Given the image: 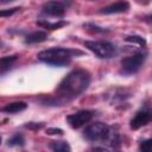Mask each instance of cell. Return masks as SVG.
I'll list each match as a JSON object with an SVG mask.
<instances>
[{
	"label": "cell",
	"instance_id": "obj_1",
	"mask_svg": "<svg viewBox=\"0 0 152 152\" xmlns=\"http://www.w3.org/2000/svg\"><path fill=\"white\" fill-rule=\"evenodd\" d=\"M90 84V74L83 69L69 72L58 84L55 91V97L49 102L53 104H62L78 97Z\"/></svg>",
	"mask_w": 152,
	"mask_h": 152
},
{
	"label": "cell",
	"instance_id": "obj_2",
	"mask_svg": "<svg viewBox=\"0 0 152 152\" xmlns=\"http://www.w3.org/2000/svg\"><path fill=\"white\" fill-rule=\"evenodd\" d=\"M82 53L83 52L80 50H74L69 48H51V49L40 51L37 55V58L40 62L46 63L49 65L65 66L71 62L74 56L82 55Z\"/></svg>",
	"mask_w": 152,
	"mask_h": 152
},
{
	"label": "cell",
	"instance_id": "obj_3",
	"mask_svg": "<svg viewBox=\"0 0 152 152\" xmlns=\"http://www.w3.org/2000/svg\"><path fill=\"white\" fill-rule=\"evenodd\" d=\"M110 127L104 122H94L86 127L83 138L88 141H104L110 137Z\"/></svg>",
	"mask_w": 152,
	"mask_h": 152
},
{
	"label": "cell",
	"instance_id": "obj_4",
	"mask_svg": "<svg viewBox=\"0 0 152 152\" xmlns=\"http://www.w3.org/2000/svg\"><path fill=\"white\" fill-rule=\"evenodd\" d=\"M84 46L93 53H95V56H97L99 58H112L118 53V48L109 42L88 40L84 43Z\"/></svg>",
	"mask_w": 152,
	"mask_h": 152
},
{
	"label": "cell",
	"instance_id": "obj_5",
	"mask_svg": "<svg viewBox=\"0 0 152 152\" xmlns=\"http://www.w3.org/2000/svg\"><path fill=\"white\" fill-rule=\"evenodd\" d=\"M146 59V53L145 52H138L132 56H128L124 59H121V72L125 75H133L139 71L141 65L144 64Z\"/></svg>",
	"mask_w": 152,
	"mask_h": 152
},
{
	"label": "cell",
	"instance_id": "obj_6",
	"mask_svg": "<svg viewBox=\"0 0 152 152\" xmlns=\"http://www.w3.org/2000/svg\"><path fill=\"white\" fill-rule=\"evenodd\" d=\"M94 115V112L91 110H88V109H83V110H78L76 113H72V114H69L66 116V122L69 124L70 127L72 128H80L82 127L83 125L88 124L91 118Z\"/></svg>",
	"mask_w": 152,
	"mask_h": 152
},
{
	"label": "cell",
	"instance_id": "obj_7",
	"mask_svg": "<svg viewBox=\"0 0 152 152\" xmlns=\"http://www.w3.org/2000/svg\"><path fill=\"white\" fill-rule=\"evenodd\" d=\"M152 122V110L148 108H142L135 113L133 119L129 122L132 129H139L140 127Z\"/></svg>",
	"mask_w": 152,
	"mask_h": 152
},
{
	"label": "cell",
	"instance_id": "obj_8",
	"mask_svg": "<svg viewBox=\"0 0 152 152\" xmlns=\"http://www.w3.org/2000/svg\"><path fill=\"white\" fill-rule=\"evenodd\" d=\"M42 14L49 17H57L61 18L65 13V5L61 1H48L42 7Z\"/></svg>",
	"mask_w": 152,
	"mask_h": 152
},
{
	"label": "cell",
	"instance_id": "obj_9",
	"mask_svg": "<svg viewBox=\"0 0 152 152\" xmlns=\"http://www.w3.org/2000/svg\"><path fill=\"white\" fill-rule=\"evenodd\" d=\"M129 8V4L127 1H118L114 4H110L103 8L100 10V13L103 14H113V13H122L126 12Z\"/></svg>",
	"mask_w": 152,
	"mask_h": 152
},
{
	"label": "cell",
	"instance_id": "obj_10",
	"mask_svg": "<svg viewBox=\"0 0 152 152\" xmlns=\"http://www.w3.org/2000/svg\"><path fill=\"white\" fill-rule=\"evenodd\" d=\"M48 39V33L44 31H34L28 33L25 37V43L26 44H36V43H42Z\"/></svg>",
	"mask_w": 152,
	"mask_h": 152
},
{
	"label": "cell",
	"instance_id": "obj_11",
	"mask_svg": "<svg viewBox=\"0 0 152 152\" xmlns=\"http://www.w3.org/2000/svg\"><path fill=\"white\" fill-rule=\"evenodd\" d=\"M27 108V104L26 102L24 101H17V102H11V103H7L5 107H2V112L5 113H8V114H13V113H19V112H23Z\"/></svg>",
	"mask_w": 152,
	"mask_h": 152
},
{
	"label": "cell",
	"instance_id": "obj_12",
	"mask_svg": "<svg viewBox=\"0 0 152 152\" xmlns=\"http://www.w3.org/2000/svg\"><path fill=\"white\" fill-rule=\"evenodd\" d=\"M18 56L17 55H13V56H6V57H2L1 61H0V70H1V75H4L11 66L12 64L17 61Z\"/></svg>",
	"mask_w": 152,
	"mask_h": 152
},
{
	"label": "cell",
	"instance_id": "obj_13",
	"mask_svg": "<svg viewBox=\"0 0 152 152\" xmlns=\"http://www.w3.org/2000/svg\"><path fill=\"white\" fill-rule=\"evenodd\" d=\"M37 24L44 28H48V30H57L62 26H65L68 23L64 21V20H59V21H56V23H50V21H44V20H38Z\"/></svg>",
	"mask_w": 152,
	"mask_h": 152
},
{
	"label": "cell",
	"instance_id": "obj_14",
	"mask_svg": "<svg viewBox=\"0 0 152 152\" xmlns=\"http://www.w3.org/2000/svg\"><path fill=\"white\" fill-rule=\"evenodd\" d=\"M51 147L53 152H71L70 145L66 141H52Z\"/></svg>",
	"mask_w": 152,
	"mask_h": 152
},
{
	"label": "cell",
	"instance_id": "obj_15",
	"mask_svg": "<svg viewBox=\"0 0 152 152\" xmlns=\"http://www.w3.org/2000/svg\"><path fill=\"white\" fill-rule=\"evenodd\" d=\"M131 95L128 94V93H126V90H122V89H115L114 90V94L113 95H110V97H112V102L114 103V102H116V101H119V102H125V100L127 99V97H129Z\"/></svg>",
	"mask_w": 152,
	"mask_h": 152
},
{
	"label": "cell",
	"instance_id": "obj_16",
	"mask_svg": "<svg viewBox=\"0 0 152 152\" xmlns=\"http://www.w3.org/2000/svg\"><path fill=\"white\" fill-rule=\"evenodd\" d=\"M24 142H25V139H24V137H23L21 134H19V133L14 134L13 137H11V138L7 140L8 146H23Z\"/></svg>",
	"mask_w": 152,
	"mask_h": 152
},
{
	"label": "cell",
	"instance_id": "obj_17",
	"mask_svg": "<svg viewBox=\"0 0 152 152\" xmlns=\"http://www.w3.org/2000/svg\"><path fill=\"white\" fill-rule=\"evenodd\" d=\"M125 40H126V42H129V43H135V44H138V45H140V46H142V48L146 46V40H145V38H144V37H140V36H127V37L125 38Z\"/></svg>",
	"mask_w": 152,
	"mask_h": 152
},
{
	"label": "cell",
	"instance_id": "obj_18",
	"mask_svg": "<svg viewBox=\"0 0 152 152\" xmlns=\"http://www.w3.org/2000/svg\"><path fill=\"white\" fill-rule=\"evenodd\" d=\"M140 152H152V139H146L140 144Z\"/></svg>",
	"mask_w": 152,
	"mask_h": 152
},
{
	"label": "cell",
	"instance_id": "obj_19",
	"mask_svg": "<svg viewBox=\"0 0 152 152\" xmlns=\"http://www.w3.org/2000/svg\"><path fill=\"white\" fill-rule=\"evenodd\" d=\"M19 10H20V7H13V8H7V10H1L0 11V15L1 17H8V15L14 14Z\"/></svg>",
	"mask_w": 152,
	"mask_h": 152
},
{
	"label": "cell",
	"instance_id": "obj_20",
	"mask_svg": "<svg viewBox=\"0 0 152 152\" xmlns=\"http://www.w3.org/2000/svg\"><path fill=\"white\" fill-rule=\"evenodd\" d=\"M43 126H44V124H42V122H27L25 125V127L30 128V129H40Z\"/></svg>",
	"mask_w": 152,
	"mask_h": 152
},
{
	"label": "cell",
	"instance_id": "obj_21",
	"mask_svg": "<svg viewBox=\"0 0 152 152\" xmlns=\"http://www.w3.org/2000/svg\"><path fill=\"white\" fill-rule=\"evenodd\" d=\"M84 27H91L93 31H95V32H106V31H107V30L101 28V27H99V26H96V25H94V24H86Z\"/></svg>",
	"mask_w": 152,
	"mask_h": 152
},
{
	"label": "cell",
	"instance_id": "obj_22",
	"mask_svg": "<svg viewBox=\"0 0 152 152\" xmlns=\"http://www.w3.org/2000/svg\"><path fill=\"white\" fill-rule=\"evenodd\" d=\"M46 133L48 134H63V131L61 128H48Z\"/></svg>",
	"mask_w": 152,
	"mask_h": 152
},
{
	"label": "cell",
	"instance_id": "obj_23",
	"mask_svg": "<svg viewBox=\"0 0 152 152\" xmlns=\"http://www.w3.org/2000/svg\"><path fill=\"white\" fill-rule=\"evenodd\" d=\"M90 152H109V151L107 148H104V147H95Z\"/></svg>",
	"mask_w": 152,
	"mask_h": 152
},
{
	"label": "cell",
	"instance_id": "obj_24",
	"mask_svg": "<svg viewBox=\"0 0 152 152\" xmlns=\"http://www.w3.org/2000/svg\"><path fill=\"white\" fill-rule=\"evenodd\" d=\"M144 20H145L146 23H148V24H152V14H148V15H146V17L144 18Z\"/></svg>",
	"mask_w": 152,
	"mask_h": 152
}]
</instances>
